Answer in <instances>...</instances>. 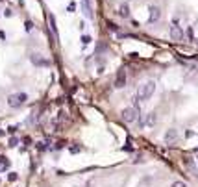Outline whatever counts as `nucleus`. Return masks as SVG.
<instances>
[{"label": "nucleus", "mask_w": 198, "mask_h": 187, "mask_svg": "<svg viewBox=\"0 0 198 187\" xmlns=\"http://www.w3.org/2000/svg\"><path fill=\"white\" fill-rule=\"evenodd\" d=\"M118 15H120V17H124V19L130 17V8H128V4H120V8H118Z\"/></svg>", "instance_id": "12"}, {"label": "nucleus", "mask_w": 198, "mask_h": 187, "mask_svg": "<svg viewBox=\"0 0 198 187\" xmlns=\"http://www.w3.org/2000/svg\"><path fill=\"white\" fill-rule=\"evenodd\" d=\"M30 59H32V63H34V65H37V67H46V65H50L45 58H41V54H32Z\"/></svg>", "instance_id": "7"}, {"label": "nucleus", "mask_w": 198, "mask_h": 187, "mask_svg": "<svg viewBox=\"0 0 198 187\" xmlns=\"http://www.w3.org/2000/svg\"><path fill=\"white\" fill-rule=\"evenodd\" d=\"M187 37L193 41V28H191V26H189V30H187Z\"/></svg>", "instance_id": "21"}, {"label": "nucleus", "mask_w": 198, "mask_h": 187, "mask_svg": "<svg viewBox=\"0 0 198 187\" xmlns=\"http://www.w3.org/2000/svg\"><path fill=\"white\" fill-rule=\"evenodd\" d=\"M161 17V11H159V8H156V6H152L150 8V20L152 23H156V20Z\"/></svg>", "instance_id": "10"}, {"label": "nucleus", "mask_w": 198, "mask_h": 187, "mask_svg": "<svg viewBox=\"0 0 198 187\" xmlns=\"http://www.w3.org/2000/svg\"><path fill=\"white\" fill-rule=\"evenodd\" d=\"M154 91H156V82L148 80V82H145V83H141V85H139V91H137V100H139V102L148 100V98L154 95Z\"/></svg>", "instance_id": "1"}, {"label": "nucleus", "mask_w": 198, "mask_h": 187, "mask_svg": "<svg viewBox=\"0 0 198 187\" xmlns=\"http://www.w3.org/2000/svg\"><path fill=\"white\" fill-rule=\"evenodd\" d=\"M48 23H50V28H52L54 37H58V26H56V19H54V15H48Z\"/></svg>", "instance_id": "13"}, {"label": "nucleus", "mask_w": 198, "mask_h": 187, "mask_svg": "<svg viewBox=\"0 0 198 187\" xmlns=\"http://www.w3.org/2000/svg\"><path fill=\"white\" fill-rule=\"evenodd\" d=\"M37 148H39V150H45V148H46V141H41V143H37Z\"/></svg>", "instance_id": "20"}, {"label": "nucleus", "mask_w": 198, "mask_h": 187, "mask_svg": "<svg viewBox=\"0 0 198 187\" xmlns=\"http://www.w3.org/2000/svg\"><path fill=\"white\" fill-rule=\"evenodd\" d=\"M2 135H6V131H4L2 128H0V137H2Z\"/></svg>", "instance_id": "25"}, {"label": "nucleus", "mask_w": 198, "mask_h": 187, "mask_svg": "<svg viewBox=\"0 0 198 187\" xmlns=\"http://www.w3.org/2000/svg\"><path fill=\"white\" fill-rule=\"evenodd\" d=\"M19 145V139L17 137H11V139H9V146H17Z\"/></svg>", "instance_id": "18"}, {"label": "nucleus", "mask_w": 198, "mask_h": 187, "mask_svg": "<svg viewBox=\"0 0 198 187\" xmlns=\"http://www.w3.org/2000/svg\"><path fill=\"white\" fill-rule=\"evenodd\" d=\"M170 187H187V183H185V182H182V180H176Z\"/></svg>", "instance_id": "15"}, {"label": "nucleus", "mask_w": 198, "mask_h": 187, "mask_svg": "<svg viewBox=\"0 0 198 187\" xmlns=\"http://www.w3.org/2000/svg\"><path fill=\"white\" fill-rule=\"evenodd\" d=\"M82 43H83V47H87V45L91 43V37H89V35H83V37H82Z\"/></svg>", "instance_id": "17"}, {"label": "nucleus", "mask_w": 198, "mask_h": 187, "mask_svg": "<svg viewBox=\"0 0 198 187\" xmlns=\"http://www.w3.org/2000/svg\"><path fill=\"white\" fill-rule=\"evenodd\" d=\"M63 145H65V141H59L58 145H56V148H63Z\"/></svg>", "instance_id": "23"}, {"label": "nucleus", "mask_w": 198, "mask_h": 187, "mask_svg": "<svg viewBox=\"0 0 198 187\" xmlns=\"http://www.w3.org/2000/svg\"><path fill=\"white\" fill-rule=\"evenodd\" d=\"M176 139H178V131H176V128L167 130V134H165V143H167V145H174Z\"/></svg>", "instance_id": "6"}, {"label": "nucleus", "mask_w": 198, "mask_h": 187, "mask_svg": "<svg viewBox=\"0 0 198 187\" xmlns=\"http://www.w3.org/2000/svg\"><path fill=\"white\" fill-rule=\"evenodd\" d=\"M183 163H185V167H187V169H189V170H191L193 174H196V172H198V169H196V165H194V161H193L191 158H185V159H183Z\"/></svg>", "instance_id": "11"}, {"label": "nucleus", "mask_w": 198, "mask_h": 187, "mask_svg": "<svg viewBox=\"0 0 198 187\" xmlns=\"http://www.w3.org/2000/svg\"><path fill=\"white\" fill-rule=\"evenodd\" d=\"M0 165H2L4 169H8V167H9V159H8L6 156H0Z\"/></svg>", "instance_id": "14"}, {"label": "nucleus", "mask_w": 198, "mask_h": 187, "mask_svg": "<svg viewBox=\"0 0 198 187\" xmlns=\"http://www.w3.org/2000/svg\"><path fill=\"white\" fill-rule=\"evenodd\" d=\"M122 120L124 122H128V124H134V122H137L139 120V109L137 107H126V109H122Z\"/></svg>", "instance_id": "2"}, {"label": "nucleus", "mask_w": 198, "mask_h": 187, "mask_svg": "<svg viewBox=\"0 0 198 187\" xmlns=\"http://www.w3.org/2000/svg\"><path fill=\"white\" fill-rule=\"evenodd\" d=\"M126 82H128L126 71L124 69H118L117 71V76H115V87H117V89H122V87H126Z\"/></svg>", "instance_id": "4"}, {"label": "nucleus", "mask_w": 198, "mask_h": 187, "mask_svg": "<svg viewBox=\"0 0 198 187\" xmlns=\"http://www.w3.org/2000/svg\"><path fill=\"white\" fill-rule=\"evenodd\" d=\"M0 170H4V167H2V165H0Z\"/></svg>", "instance_id": "26"}, {"label": "nucleus", "mask_w": 198, "mask_h": 187, "mask_svg": "<svg viewBox=\"0 0 198 187\" xmlns=\"http://www.w3.org/2000/svg\"><path fill=\"white\" fill-rule=\"evenodd\" d=\"M8 178H9V182H15V180L19 178V176H17V172H9V176H8Z\"/></svg>", "instance_id": "19"}, {"label": "nucleus", "mask_w": 198, "mask_h": 187, "mask_svg": "<svg viewBox=\"0 0 198 187\" xmlns=\"http://www.w3.org/2000/svg\"><path fill=\"white\" fill-rule=\"evenodd\" d=\"M183 30L178 26V23H174L172 26H170V39L172 41H183Z\"/></svg>", "instance_id": "5"}, {"label": "nucleus", "mask_w": 198, "mask_h": 187, "mask_svg": "<svg viewBox=\"0 0 198 187\" xmlns=\"http://www.w3.org/2000/svg\"><path fill=\"white\" fill-rule=\"evenodd\" d=\"M109 28H111L113 32H117V30H118V26H115V24H111V23H109Z\"/></svg>", "instance_id": "24"}, {"label": "nucleus", "mask_w": 198, "mask_h": 187, "mask_svg": "<svg viewBox=\"0 0 198 187\" xmlns=\"http://www.w3.org/2000/svg\"><path fill=\"white\" fill-rule=\"evenodd\" d=\"M156 122H158L156 113H148V117H146V119H142V120H141V124H142V126H154Z\"/></svg>", "instance_id": "8"}, {"label": "nucleus", "mask_w": 198, "mask_h": 187, "mask_svg": "<svg viewBox=\"0 0 198 187\" xmlns=\"http://www.w3.org/2000/svg\"><path fill=\"white\" fill-rule=\"evenodd\" d=\"M8 131H9V134H15V131H17V126H9Z\"/></svg>", "instance_id": "22"}, {"label": "nucleus", "mask_w": 198, "mask_h": 187, "mask_svg": "<svg viewBox=\"0 0 198 187\" xmlns=\"http://www.w3.org/2000/svg\"><path fill=\"white\" fill-rule=\"evenodd\" d=\"M82 6H83V13H85V17H87V19H93L94 15H93V8H91V4H89V0H83Z\"/></svg>", "instance_id": "9"}, {"label": "nucleus", "mask_w": 198, "mask_h": 187, "mask_svg": "<svg viewBox=\"0 0 198 187\" xmlns=\"http://www.w3.org/2000/svg\"><path fill=\"white\" fill-rule=\"evenodd\" d=\"M69 150H70L72 154H78V152H82V146H78V145H74V146H70Z\"/></svg>", "instance_id": "16"}, {"label": "nucleus", "mask_w": 198, "mask_h": 187, "mask_svg": "<svg viewBox=\"0 0 198 187\" xmlns=\"http://www.w3.org/2000/svg\"><path fill=\"white\" fill-rule=\"evenodd\" d=\"M26 100H28L26 93H17V95H11L8 98V104H9V107H20Z\"/></svg>", "instance_id": "3"}]
</instances>
